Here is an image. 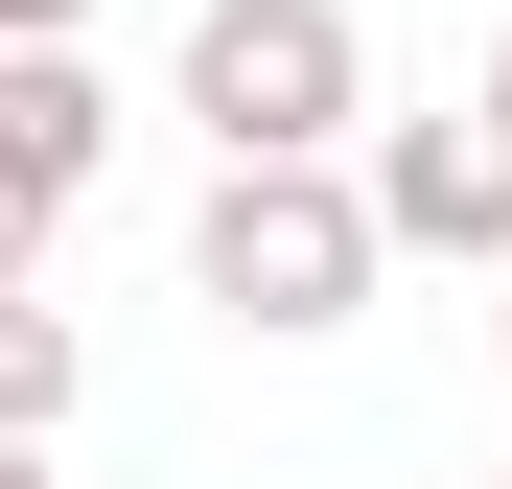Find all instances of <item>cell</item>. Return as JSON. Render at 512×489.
<instances>
[{"label":"cell","instance_id":"cell-1","mask_svg":"<svg viewBox=\"0 0 512 489\" xmlns=\"http://www.w3.org/2000/svg\"><path fill=\"white\" fill-rule=\"evenodd\" d=\"M396 257V210H373V163H210V210H187V280L256 326V350H303V326H350Z\"/></svg>","mask_w":512,"mask_h":489},{"label":"cell","instance_id":"cell-2","mask_svg":"<svg viewBox=\"0 0 512 489\" xmlns=\"http://www.w3.org/2000/svg\"><path fill=\"white\" fill-rule=\"evenodd\" d=\"M187 117H210V163H350V117H373L350 0H210L187 24Z\"/></svg>","mask_w":512,"mask_h":489},{"label":"cell","instance_id":"cell-3","mask_svg":"<svg viewBox=\"0 0 512 489\" xmlns=\"http://www.w3.org/2000/svg\"><path fill=\"white\" fill-rule=\"evenodd\" d=\"M373 210H396V257H512V140H489V94H466V117H396V140H373Z\"/></svg>","mask_w":512,"mask_h":489},{"label":"cell","instance_id":"cell-4","mask_svg":"<svg viewBox=\"0 0 512 489\" xmlns=\"http://www.w3.org/2000/svg\"><path fill=\"white\" fill-rule=\"evenodd\" d=\"M0 140H24L70 210H94V163H117V94H94V47H0Z\"/></svg>","mask_w":512,"mask_h":489},{"label":"cell","instance_id":"cell-5","mask_svg":"<svg viewBox=\"0 0 512 489\" xmlns=\"http://www.w3.org/2000/svg\"><path fill=\"white\" fill-rule=\"evenodd\" d=\"M70 396H94L70 303H47V280H0V443H70Z\"/></svg>","mask_w":512,"mask_h":489},{"label":"cell","instance_id":"cell-6","mask_svg":"<svg viewBox=\"0 0 512 489\" xmlns=\"http://www.w3.org/2000/svg\"><path fill=\"white\" fill-rule=\"evenodd\" d=\"M47 233H70V187H47L24 140H0V280H47Z\"/></svg>","mask_w":512,"mask_h":489},{"label":"cell","instance_id":"cell-7","mask_svg":"<svg viewBox=\"0 0 512 489\" xmlns=\"http://www.w3.org/2000/svg\"><path fill=\"white\" fill-rule=\"evenodd\" d=\"M0 47H94V0H0Z\"/></svg>","mask_w":512,"mask_h":489},{"label":"cell","instance_id":"cell-8","mask_svg":"<svg viewBox=\"0 0 512 489\" xmlns=\"http://www.w3.org/2000/svg\"><path fill=\"white\" fill-rule=\"evenodd\" d=\"M0 489H70V466H47V443H0Z\"/></svg>","mask_w":512,"mask_h":489},{"label":"cell","instance_id":"cell-9","mask_svg":"<svg viewBox=\"0 0 512 489\" xmlns=\"http://www.w3.org/2000/svg\"><path fill=\"white\" fill-rule=\"evenodd\" d=\"M489 140H512V47H489Z\"/></svg>","mask_w":512,"mask_h":489},{"label":"cell","instance_id":"cell-10","mask_svg":"<svg viewBox=\"0 0 512 489\" xmlns=\"http://www.w3.org/2000/svg\"><path fill=\"white\" fill-rule=\"evenodd\" d=\"M489 326H512V303H489Z\"/></svg>","mask_w":512,"mask_h":489}]
</instances>
